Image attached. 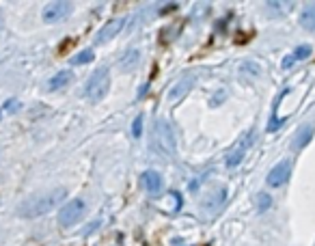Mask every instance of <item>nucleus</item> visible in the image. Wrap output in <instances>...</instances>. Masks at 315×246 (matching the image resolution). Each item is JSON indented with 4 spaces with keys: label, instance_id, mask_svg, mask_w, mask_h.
<instances>
[{
    "label": "nucleus",
    "instance_id": "obj_11",
    "mask_svg": "<svg viewBox=\"0 0 315 246\" xmlns=\"http://www.w3.org/2000/svg\"><path fill=\"white\" fill-rule=\"evenodd\" d=\"M313 134H315V128H313V123H304L302 128H298V130H296L294 138H292V147L296 149V152H300V149H304V147H306V145H309V142H311Z\"/></svg>",
    "mask_w": 315,
    "mask_h": 246
},
{
    "label": "nucleus",
    "instance_id": "obj_19",
    "mask_svg": "<svg viewBox=\"0 0 315 246\" xmlns=\"http://www.w3.org/2000/svg\"><path fill=\"white\" fill-rule=\"evenodd\" d=\"M143 121H145V117L143 115H136L134 123H132V136L134 138H141L143 136Z\"/></svg>",
    "mask_w": 315,
    "mask_h": 246
},
{
    "label": "nucleus",
    "instance_id": "obj_20",
    "mask_svg": "<svg viewBox=\"0 0 315 246\" xmlns=\"http://www.w3.org/2000/svg\"><path fill=\"white\" fill-rule=\"evenodd\" d=\"M20 106H22L20 100H9V102L5 104V110H7V113H15V110H18Z\"/></svg>",
    "mask_w": 315,
    "mask_h": 246
},
{
    "label": "nucleus",
    "instance_id": "obj_2",
    "mask_svg": "<svg viewBox=\"0 0 315 246\" xmlns=\"http://www.w3.org/2000/svg\"><path fill=\"white\" fill-rule=\"evenodd\" d=\"M110 89V71L106 65H102L88 76V80L82 89V95L88 102H100L106 97V93Z\"/></svg>",
    "mask_w": 315,
    "mask_h": 246
},
{
    "label": "nucleus",
    "instance_id": "obj_12",
    "mask_svg": "<svg viewBox=\"0 0 315 246\" xmlns=\"http://www.w3.org/2000/svg\"><path fill=\"white\" fill-rule=\"evenodd\" d=\"M141 61V50H136V47H130L123 57L119 59V69L121 71H132L136 65H139Z\"/></svg>",
    "mask_w": 315,
    "mask_h": 246
},
{
    "label": "nucleus",
    "instance_id": "obj_14",
    "mask_svg": "<svg viewBox=\"0 0 315 246\" xmlns=\"http://www.w3.org/2000/svg\"><path fill=\"white\" fill-rule=\"evenodd\" d=\"M212 199H207L205 203H203V208H207V210H218L220 205L224 203V199H227V188H218L214 194H209Z\"/></svg>",
    "mask_w": 315,
    "mask_h": 246
},
{
    "label": "nucleus",
    "instance_id": "obj_17",
    "mask_svg": "<svg viewBox=\"0 0 315 246\" xmlns=\"http://www.w3.org/2000/svg\"><path fill=\"white\" fill-rule=\"evenodd\" d=\"M311 54H313V47L304 43V45H298V47H296V50L292 52V57H294V59H296V63H298V61H304V59H309Z\"/></svg>",
    "mask_w": 315,
    "mask_h": 246
},
{
    "label": "nucleus",
    "instance_id": "obj_3",
    "mask_svg": "<svg viewBox=\"0 0 315 246\" xmlns=\"http://www.w3.org/2000/svg\"><path fill=\"white\" fill-rule=\"evenodd\" d=\"M151 145L158 154H162L166 158L175 156V134L166 119H158L156 121V128H153L151 134Z\"/></svg>",
    "mask_w": 315,
    "mask_h": 246
},
{
    "label": "nucleus",
    "instance_id": "obj_21",
    "mask_svg": "<svg viewBox=\"0 0 315 246\" xmlns=\"http://www.w3.org/2000/svg\"><path fill=\"white\" fill-rule=\"evenodd\" d=\"M294 63H296V59L292 57V54H287V57H285V59H283V63H281V67H283V69H289V67H292V65H294Z\"/></svg>",
    "mask_w": 315,
    "mask_h": 246
},
{
    "label": "nucleus",
    "instance_id": "obj_1",
    "mask_svg": "<svg viewBox=\"0 0 315 246\" xmlns=\"http://www.w3.org/2000/svg\"><path fill=\"white\" fill-rule=\"evenodd\" d=\"M67 190L65 188H56L50 190V192H41V194H35L30 199L22 201L18 208H15V214L22 218H37V216H43L50 210H54L59 205L61 199H65Z\"/></svg>",
    "mask_w": 315,
    "mask_h": 246
},
{
    "label": "nucleus",
    "instance_id": "obj_4",
    "mask_svg": "<svg viewBox=\"0 0 315 246\" xmlns=\"http://www.w3.org/2000/svg\"><path fill=\"white\" fill-rule=\"evenodd\" d=\"M84 214H86V203L82 199H69L59 210V225L63 229H69L76 223H80V220L84 218Z\"/></svg>",
    "mask_w": 315,
    "mask_h": 246
},
{
    "label": "nucleus",
    "instance_id": "obj_18",
    "mask_svg": "<svg viewBox=\"0 0 315 246\" xmlns=\"http://www.w3.org/2000/svg\"><path fill=\"white\" fill-rule=\"evenodd\" d=\"M270 205H272V196L268 192H259V194H257V210L265 212V210H270Z\"/></svg>",
    "mask_w": 315,
    "mask_h": 246
},
{
    "label": "nucleus",
    "instance_id": "obj_13",
    "mask_svg": "<svg viewBox=\"0 0 315 246\" xmlns=\"http://www.w3.org/2000/svg\"><path fill=\"white\" fill-rule=\"evenodd\" d=\"M300 26L304 30H315V3H309L300 11Z\"/></svg>",
    "mask_w": 315,
    "mask_h": 246
},
{
    "label": "nucleus",
    "instance_id": "obj_8",
    "mask_svg": "<svg viewBox=\"0 0 315 246\" xmlns=\"http://www.w3.org/2000/svg\"><path fill=\"white\" fill-rule=\"evenodd\" d=\"M125 18H119V20H110V22H106L104 26L98 30V35H95V43H106V41H110V39H115L121 30H123V26H125Z\"/></svg>",
    "mask_w": 315,
    "mask_h": 246
},
{
    "label": "nucleus",
    "instance_id": "obj_15",
    "mask_svg": "<svg viewBox=\"0 0 315 246\" xmlns=\"http://www.w3.org/2000/svg\"><path fill=\"white\" fill-rule=\"evenodd\" d=\"M69 80H71V74H69V71H59L56 76L50 78V82H48V89H50V91H56V89H61V86H65Z\"/></svg>",
    "mask_w": 315,
    "mask_h": 246
},
{
    "label": "nucleus",
    "instance_id": "obj_6",
    "mask_svg": "<svg viewBox=\"0 0 315 246\" xmlns=\"http://www.w3.org/2000/svg\"><path fill=\"white\" fill-rule=\"evenodd\" d=\"M289 175H292V162H289V160H281L279 164H274L272 169H270L265 181H268L270 188H281L289 179Z\"/></svg>",
    "mask_w": 315,
    "mask_h": 246
},
{
    "label": "nucleus",
    "instance_id": "obj_5",
    "mask_svg": "<svg viewBox=\"0 0 315 246\" xmlns=\"http://www.w3.org/2000/svg\"><path fill=\"white\" fill-rule=\"evenodd\" d=\"M71 7H74L71 3H50V5L43 7L41 18H43L46 24H56V22L65 20L71 13Z\"/></svg>",
    "mask_w": 315,
    "mask_h": 246
},
{
    "label": "nucleus",
    "instance_id": "obj_10",
    "mask_svg": "<svg viewBox=\"0 0 315 246\" xmlns=\"http://www.w3.org/2000/svg\"><path fill=\"white\" fill-rule=\"evenodd\" d=\"M195 82H197V76H195V74L184 76L182 80L171 89V93H168V102H171V104H177V102H179L182 97H186V93H190V91H192Z\"/></svg>",
    "mask_w": 315,
    "mask_h": 246
},
{
    "label": "nucleus",
    "instance_id": "obj_9",
    "mask_svg": "<svg viewBox=\"0 0 315 246\" xmlns=\"http://www.w3.org/2000/svg\"><path fill=\"white\" fill-rule=\"evenodd\" d=\"M141 181H143V188L147 190V192H149L151 196H160V192H162V188H164V179H162V175H160L158 171H153V169L145 171V173H143V177H141Z\"/></svg>",
    "mask_w": 315,
    "mask_h": 246
},
{
    "label": "nucleus",
    "instance_id": "obj_22",
    "mask_svg": "<svg viewBox=\"0 0 315 246\" xmlns=\"http://www.w3.org/2000/svg\"><path fill=\"white\" fill-rule=\"evenodd\" d=\"M95 227H100V223H93V225H88V227H86V231H84V235H88V233H91Z\"/></svg>",
    "mask_w": 315,
    "mask_h": 246
},
{
    "label": "nucleus",
    "instance_id": "obj_7",
    "mask_svg": "<svg viewBox=\"0 0 315 246\" xmlns=\"http://www.w3.org/2000/svg\"><path fill=\"white\" fill-rule=\"evenodd\" d=\"M253 138H255V132L248 130L244 136L238 140V147L233 149V152L229 154V158H227V166H229V169H236V166H238L242 160H244V156H246V152H248V147H250V142H253Z\"/></svg>",
    "mask_w": 315,
    "mask_h": 246
},
{
    "label": "nucleus",
    "instance_id": "obj_16",
    "mask_svg": "<svg viewBox=\"0 0 315 246\" xmlns=\"http://www.w3.org/2000/svg\"><path fill=\"white\" fill-rule=\"evenodd\" d=\"M95 59V52L91 50V47H86V50H80L78 54H74V57L69 59L71 65H84V63H91Z\"/></svg>",
    "mask_w": 315,
    "mask_h": 246
}]
</instances>
